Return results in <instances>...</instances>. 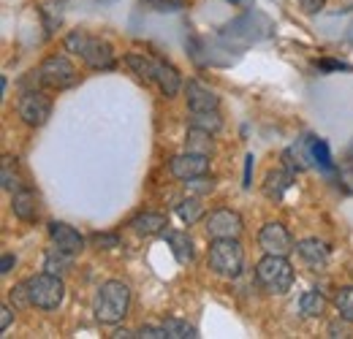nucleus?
I'll use <instances>...</instances> for the list:
<instances>
[{
    "label": "nucleus",
    "instance_id": "obj_1",
    "mask_svg": "<svg viewBox=\"0 0 353 339\" xmlns=\"http://www.w3.org/2000/svg\"><path fill=\"white\" fill-rule=\"evenodd\" d=\"M131 309V288L123 280H106L92 298V312L95 320L103 326H114L120 323Z\"/></svg>",
    "mask_w": 353,
    "mask_h": 339
},
{
    "label": "nucleus",
    "instance_id": "obj_2",
    "mask_svg": "<svg viewBox=\"0 0 353 339\" xmlns=\"http://www.w3.org/2000/svg\"><path fill=\"white\" fill-rule=\"evenodd\" d=\"M65 49L68 52H77L90 68H95V71H109L117 63L112 43L98 39V36H90L85 30H71L68 39H65Z\"/></svg>",
    "mask_w": 353,
    "mask_h": 339
},
{
    "label": "nucleus",
    "instance_id": "obj_3",
    "mask_svg": "<svg viewBox=\"0 0 353 339\" xmlns=\"http://www.w3.org/2000/svg\"><path fill=\"white\" fill-rule=\"evenodd\" d=\"M294 266L285 255H269L266 253L256 263V282L272 296H285L294 285Z\"/></svg>",
    "mask_w": 353,
    "mask_h": 339
},
{
    "label": "nucleus",
    "instance_id": "obj_4",
    "mask_svg": "<svg viewBox=\"0 0 353 339\" xmlns=\"http://www.w3.org/2000/svg\"><path fill=\"white\" fill-rule=\"evenodd\" d=\"M207 263L218 277H225V280L239 277L242 266H245V250H242L239 239H212Z\"/></svg>",
    "mask_w": 353,
    "mask_h": 339
},
{
    "label": "nucleus",
    "instance_id": "obj_5",
    "mask_svg": "<svg viewBox=\"0 0 353 339\" xmlns=\"http://www.w3.org/2000/svg\"><path fill=\"white\" fill-rule=\"evenodd\" d=\"M28 285V294L33 307H41V309H57L63 304L65 296V285L60 280V274H52V271H41V274H33L25 280Z\"/></svg>",
    "mask_w": 353,
    "mask_h": 339
},
{
    "label": "nucleus",
    "instance_id": "obj_6",
    "mask_svg": "<svg viewBox=\"0 0 353 339\" xmlns=\"http://www.w3.org/2000/svg\"><path fill=\"white\" fill-rule=\"evenodd\" d=\"M39 79H41V87H49V90H68L79 82V74L65 54H52L39 65Z\"/></svg>",
    "mask_w": 353,
    "mask_h": 339
},
{
    "label": "nucleus",
    "instance_id": "obj_7",
    "mask_svg": "<svg viewBox=\"0 0 353 339\" xmlns=\"http://www.w3.org/2000/svg\"><path fill=\"white\" fill-rule=\"evenodd\" d=\"M17 112H19V117H22L25 125L41 127L52 117V98L46 95L44 90L30 87V90L22 92V98L17 103Z\"/></svg>",
    "mask_w": 353,
    "mask_h": 339
},
{
    "label": "nucleus",
    "instance_id": "obj_8",
    "mask_svg": "<svg viewBox=\"0 0 353 339\" xmlns=\"http://www.w3.org/2000/svg\"><path fill=\"white\" fill-rule=\"evenodd\" d=\"M204 228L210 239H239L245 231V223L234 209H215L204 220Z\"/></svg>",
    "mask_w": 353,
    "mask_h": 339
},
{
    "label": "nucleus",
    "instance_id": "obj_9",
    "mask_svg": "<svg viewBox=\"0 0 353 339\" xmlns=\"http://www.w3.org/2000/svg\"><path fill=\"white\" fill-rule=\"evenodd\" d=\"M259 245H261V250L269 255H288L296 250V245H294V236H291V231L283 225V223H266L264 228L259 231Z\"/></svg>",
    "mask_w": 353,
    "mask_h": 339
},
{
    "label": "nucleus",
    "instance_id": "obj_10",
    "mask_svg": "<svg viewBox=\"0 0 353 339\" xmlns=\"http://www.w3.org/2000/svg\"><path fill=\"white\" fill-rule=\"evenodd\" d=\"M169 171L176 179H190V176H199V174H207L210 171V155H199V152H182V155H174L169 161Z\"/></svg>",
    "mask_w": 353,
    "mask_h": 339
},
{
    "label": "nucleus",
    "instance_id": "obj_11",
    "mask_svg": "<svg viewBox=\"0 0 353 339\" xmlns=\"http://www.w3.org/2000/svg\"><path fill=\"white\" fill-rule=\"evenodd\" d=\"M49 239H52V245H57L60 250H68V253L79 255L85 250V236L74 228V225H68V223H49Z\"/></svg>",
    "mask_w": 353,
    "mask_h": 339
},
{
    "label": "nucleus",
    "instance_id": "obj_12",
    "mask_svg": "<svg viewBox=\"0 0 353 339\" xmlns=\"http://www.w3.org/2000/svg\"><path fill=\"white\" fill-rule=\"evenodd\" d=\"M185 95H188V109L190 112H215V109H221V98L196 79H190L185 85Z\"/></svg>",
    "mask_w": 353,
    "mask_h": 339
},
{
    "label": "nucleus",
    "instance_id": "obj_13",
    "mask_svg": "<svg viewBox=\"0 0 353 339\" xmlns=\"http://www.w3.org/2000/svg\"><path fill=\"white\" fill-rule=\"evenodd\" d=\"M296 253H299V258L307 263L312 271H321L329 263V247L321 239H302L296 245Z\"/></svg>",
    "mask_w": 353,
    "mask_h": 339
},
{
    "label": "nucleus",
    "instance_id": "obj_14",
    "mask_svg": "<svg viewBox=\"0 0 353 339\" xmlns=\"http://www.w3.org/2000/svg\"><path fill=\"white\" fill-rule=\"evenodd\" d=\"M152 85H158V90H161L166 98H174L176 92L182 90V76H179V71H176L172 63H166V60H158Z\"/></svg>",
    "mask_w": 353,
    "mask_h": 339
},
{
    "label": "nucleus",
    "instance_id": "obj_15",
    "mask_svg": "<svg viewBox=\"0 0 353 339\" xmlns=\"http://www.w3.org/2000/svg\"><path fill=\"white\" fill-rule=\"evenodd\" d=\"M11 209H14V214H17L19 220L33 223V220L39 217V198H36V193L19 187L17 193H11Z\"/></svg>",
    "mask_w": 353,
    "mask_h": 339
},
{
    "label": "nucleus",
    "instance_id": "obj_16",
    "mask_svg": "<svg viewBox=\"0 0 353 339\" xmlns=\"http://www.w3.org/2000/svg\"><path fill=\"white\" fill-rule=\"evenodd\" d=\"M291 185H294V171H291V169L269 171V174H266L264 196H266V198H272V201H280Z\"/></svg>",
    "mask_w": 353,
    "mask_h": 339
},
{
    "label": "nucleus",
    "instance_id": "obj_17",
    "mask_svg": "<svg viewBox=\"0 0 353 339\" xmlns=\"http://www.w3.org/2000/svg\"><path fill=\"white\" fill-rule=\"evenodd\" d=\"M166 217L161 212H141L131 220V231L136 236H155V234H163L166 228Z\"/></svg>",
    "mask_w": 353,
    "mask_h": 339
},
{
    "label": "nucleus",
    "instance_id": "obj_18",
    "mask_svg": "<svg viewBox=\"0 0 353 339\" xmlns=\"http://www.w3.org/2000/svg\"><path fill=\"white\" fill-rule=\"evenodd\" d=\"M163 239L169 242L172 253L179 263H190L193 260V242L185 231H172V228H163Z\"/></svg>",
    "mask_w": 353,
    "mask_h": 339
},
{
    "label": "nucleus",
    "instance_id": "obj_19",
    "mask_svg": "<svg viewBox=\"0 0 353 339\" xmlns=\"http://www.w3.org/2000/svg\"><path fill=\"white\" fill-rule=\"evenodd\" d=\"M74 258H77L74 253L60 250L57 245H52L44 255V271H52V274H65V271L74 266Z\"/></svg>",
    "mask_w": 353,
    "mask_h": 339
},
{
    "label": "nucleus",
    "instance_id": "obj_20",
    "mask_svg": "<svg viewBox=\"0 0 353 339\" xmlns=\"http://www.w3.org/2000/svg\"><path fill=\"white\" fill-rule=\"evenodd\" d=\"M212 136L215 133H210V130H204V127H193L188 130V136H185V147L190 150V152H199V155H212Z\"/></svg>",
    "mask_w": 353,
    "mask_h": 339
},
{
    "label": "nucleus",
    "instance_id": "obj_21",
    "mask_svg": "<svg viewBox=\"0 0 353 339\" xmlns=\"http://www.w3.org/2000/svg\"><path fill=\"white\" fill-rule=\"evenodd\" d=\"M283 161H285V169H291V171L310 169L307 161H312V155H310V138L307 141L294 144V147H288V150H285V155H283Z\"/></svg>",
    "mask_w": 353,
    "mask_h": 339
},
{
    "label": "nucleus",
    "instance_id": "obj_22",
    "mask_svg": "<svg viewBox=\"0 0 353 339\" xmlns=\"http://www.w3.org/2000/svg\"><path fill=\"white\" fill-rule=\"evenodd\" d=\"M125 63L133 68V74H139L144 82H152L155 79L158 57H150V54H141V52H131V54H125Z\"/></svg>",
    "mask_w": 353,
    "mask_h": 339
},
{
    "label": "nucleus",
    "instance_id": "obj_23",
    "mask_svg": "<svg viewBox=\"0 0 353 339\" xmlns=\"http://www.w3.org/2000/svg\"><path fill=\"white\" fill-rule=\"evenodd\" d=\"M176 214H179V220H182L185 225L199 223V220H201V214H204L201 196H190V193H188V198H182V201L176 204Z\"/></svg>",
    "mask_w": 353,
    "mask_h": 339
},
{
    "label": "nucleus",
    "instance_id": "obj_24",
    "mask_svg": "<svg viewBox=\"0 0 353 339\" xmlns=\"http://www.w3.org/2000/svg\"><path fill=\"white\" fill-rule=\"evenodd\" d=\"M299 309H302L305 318H321L326 312V298H323V294H318V291H307V294H302V298H299Z\"/></svg>",
    "mask_w": 353,
    "mask_h": 339
},
{
    "label": "nucleus",
    "instance_id": "obj_25",
    "mask_svg": "<svg viewBox=\"0 0 353 339\" xmlns=\"http://www.w3.org/2000/svg\"><path fill=\"white\" fill-rule=\"evenodd\" d=\"M190 125L193 127H204L210 133H218L223 127V117L221 112H190Z\"/></svg>",
    "mask_w": 353,
    "mask_h": 339
},
{
    "label": "nucleus",
    "instance_id": "obj_26",
    "mask_svg": "<svg viewBox=\"0 0 353 339\" xmlns=\"http://www.w3.org/2000/svg\"><path fill=\"white\" fill-rule=\"evenodd\" d=\"M0 179H3V190H8V193H17V190H19L17 158H11V155H6V158H3V171H0Z\"/></svg>",
    "mask_w": 353,
    "mask_h": 339
},
{
    "label": "nucleus",
    "instance_id": "obj_27",
    "mask_svg": "<svg viewBox=\"0 0 353 339\" xmlns=\"http://www.w3.org/2000/svg\"><path fill=\"white\" fill-rule=\"evenodd\" d=\"M163 329H166V334L169 339H196V329L190 326V323H185V320H176V318H166L163 320Z\"/></svg>",
    "mask_w": 353,
    "mask_h": 339
},
{
    "label": "nucleus",
    "instance_id": "obj_28",
    "mask_svg": "<svg viewBox=\"0 0 353 339\" xmlns=\"http://www.w3.org/2000/svg\"><path fill=\"white\" fill-rule=\"evenodd\" d=\"M310 155H312V161H315L321 169H326V171L334 169V161H332V155H329L326 141H321V138H310Z\"/></svg>",
    "mask_w": 353,
    "mask_h": 339
},
{
    "label": "nucleus",
    "instance_id": "obj_29",
    "mask_svg": "<svg viewBox=\"0 0 353 339\" xmlns=\"http://www.w3.org/2000/svg\"><path fill=\"white\" fill-rule=\"evenodd\" d=\"M334 307H337V312H340V318H343L345 323H353V285L343 288V291L337 294Z\"/></svg>",
    "mask_w": 353,
    "mask_h": 339
},
{
    "label": "nucleus",
    "instance_id": "obj_30",
    "mask_svg": "<svg viewBox=\"0 0 353 339\" xmlns=\"http://www.w3.org/2000/svg\"><path fill=\"white\" fill-rule=\"evenodd\" d=\"M185 190H188L190 196H207V193L215 190V182H212L207 174H199V176L185 179Z\"/></svg>",
    "mask_w": 353,
    "mask_h": 339
},
{
    "label": "nucleus",
    "instance_id": "obj_31",
    "mask_svg": "<svg viewBox=\"0 0 353 339\" xmlns=\"http://www.w3.org/2000/svg\"><path fill=\"white\" fill-rule=\"evenodd\" d=\"M98 250H112V247H120V236L117 234H92L90 239Z\"/></svg>",
    "mask_w": 353,
    "mask_h": 339
},
{
    "label": "nucleus",
    "instance_id": "obj_32",
    "mask_svg": "<svg viewBox=\"0 0 353 339\" xmlns=\"http://www.w3.org/2000/svg\"><path fill=\"white\" fill-rule=\"evenodd\" d=\"M11 298H14V304H17V307H33V301H30V294H28V285H25V282H19L17 288H11Z\"/></svg>",
    "mask_w": 353,
    "mask_h": 339
},
{
    "label": "nucleus",
    "instance_id": "obj_33",
    "mask_svg": "<svg viewBox=\"0 0 353 339\" xmlns=\"http://www.w3.org/2000/svg\"><path fill=\"white\" fill-rule=\"evenodd\" d=\"M136 337L139 339H169V334H166L163 326H141V329L136 331Z\"/></svg>",
    "mask_w": 353,
    "mask_h": 339
},
{
    "label": "nucleus",
    "instance_id": "obj_34",
    "mask_svg": "<svg viewBox=\"0 0 353 339\" xmlns=\"http://www.w3.org/2000/svg\"><path fill=\"white\" fill-rule=\"evenodd\" d=\"M147 6H152L155 11H179L185 8V0H144Z\"/></svg>",
    "mask_w": 353,
    "mask_h": 339
},
{
    "label": "nucleus",
    "instance_id": "obj_35",
    "mask_svg": "<svg viewBox=\"0 0 353 339\" xmlns=\"http://www.w3.org/2000/svg\"><path fill=\"white\" fill-rule=\"evenodd\" d=\"M318 71H351L348 63H340V60H318L315 63Z\"/></svg>",
    "mask_w": 353,
    "mask_h": 339
},
{
    "label": "nucleus",
    "instance_id": "obj_36",
    "mask_svg": "<svg viewBox=\"0 0 353 339\" xmlns=\"http://www.w3.org/2000/svg\"><path fill=\"white\" fill-rule=\"evenodd\" d=\"M253 152H248V158H245V179H242V187L245 190H250L253 187Z\"/></svg>",
    "mask_w": 353,
    "mask_h": 339
},
{
    "label": "nucleus",
    "instance_id": "obj_37",
    "mask_svg": "<svg viewBox=\"0 0 353 339\" xmlns=\"http://www.w3.org/2000/svg\"><path fill=\"white\" fill-rule=\"evenodd\" d=\"M11 320H14V309H11L8 304H3V307H0V331H6V329L11 326Z\"/></svg>",
    "mask_w": 353,
    "mask_h": 339
},
{
    "label": "nucleus",
    "instance_id": "obj_38",
    "mask_svg": "<svg viewBox=\"0 0 353 339\" xmlns=\"http://www.w3.org/2000/svg\"><path fill=\"white\" fill-rule=\"evenodd\" d=\"M299 6H302L307 14H315V11H321V8L326 6V0H299Z\"/></svg>",
    "mask_w": 353,
    "mask_h": 339
},
{
    "label": "nucleus",
    "instance_id": "obj_39",
    "mask_svg": "<svg viewBox=\"0 0 353 339\" xmlns=\"http://www.w3.org/2000/svg\"><path fill=\"white\" fill-rule=\"evenodd\" d=\"M14 263H17L14 255H3V260H0V274H8V271L14 269Z\"/></svg>",
    "mask_w": 353,
    "mask_h": 339
},
{
    "label": "nucleus",
    "instance_id": "obj_40",
    "mask_svg": "<svg viewBox=\"0 0 353 339\" xmlns=\"http://www.w3.org/2000/svg\"><path fill=\"white\" fill-rule=\"evenodd\" d=\"M329 337H345V329L334 323V326H329Z\"/></svg>",
    "mask_w": 353,
    "mask_h": 339
},
{
    "label": "nucleus",
    "instance_id": "obj_41",
    "mask_svg": "<svg viewBox=\"0 0 353 339\" xmlns=\"http://www.w3.org/2000/svg\"><path fill=\"white\" fill-rule=\"evenodd\" d=\"M131 337H136V334L125 331V329H120V331H114V334H112V339H131Z\"/></svg>",
    "mask_w": 353,
    "mask_h": 339
},
{
    "label": "nucleus",
    "instance_id": "obj_42",
    "mask_svg": "<svg viewBox=\"0 0 353 339\" xmlns=\"http://www.w3.org/2000/svg\"><path fill=\"white\" fill-rule=\"evenodd\" d=\"M351 152H353V147H351Z\"/></svg>",
    "mask_w": 353,
    "mask_h": 339
}]
</instances>
